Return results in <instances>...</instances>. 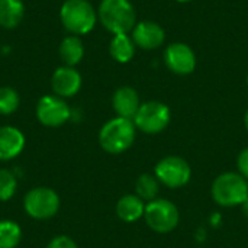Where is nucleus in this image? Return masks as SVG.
Returning <instances> with one entry per match:
<instances>
[{"label":"nucleus","mask_w":248,"mask_h":248,"mask_svg":"<svg viewBox=\"0 0 248 248\" xmlns=\"http://www.w3.org/2000/svg\"><path fill=\"white\" fill-rule=\"evenodd\" d=\"M97 16L102 25L113 35L129 33L137 25L135 9L129 0H102Z\"/></svg>","instance_id":"1"},{"label":"nucleus","mask_w":248,"mask_h":248,"mask_svg":"<svg viewBox=\"0 0 248 248\" xmlns=\"http://www.w3.org/2000/svg\"><path fill=\"white\" fill-rule=\"evenodd\" d=\"M135 129L137 126L132 119L116 116L102 126L99 144L109 154H121L134 144Z\"/></svg>","instance_id":"2"},{"label":"nucleus","mask_w":248,"mask_h":248,"mask_svg":"<svg viewBox=\"0 0 248 248\" xmlns=\"http://www.w3.org/2000/svg\"><path fill=\"white\" fill-rule=\"evenodd\" d=\"M60 17L68 32L74 35H86L94 28L97 13L87 0H67L61 6Z\"/></svg>","instance_id":"3"},{"label":"nucleus","mask_w":248,"mask_h":248,"mask_svg":"<svg viewBox=\"0 0 248 248\" xmlns=\"http://www.w3.org/2000/svg\"><path fill=\"white\" fill-rule=\"evenodd\" d=\"M214 201L225 208L244 205L248 199V182L238 173H222L212 185Z\"/></svg>","instance_id":"4"},{"label":"nucleus","mask_w":248,"mask_h":248,"mask_svg":"<svg viewBox=\"0 0 248 248\" xmlns=\"http://www.w3.org/2000/svg\"><path fill=\"white\" fill-rule=\"evenodd\" d=\"M60 196L58 193L45 186H39L31 189L23 198V209L25 212L38 221H45L55 217L60 211Z\"/></svg>","instance_id":"5"},{"label":"nucleus","mask_w":248,"mask_h":248,"mask_svg":"<svg viewBox=\"0 0 248 248\" xmlns=\"http://www.w3.org/2000/svg\"><path fill=\"white\" fill-rule=\"evenodd\" d=\"M144 219L153 231L166 234L179 225L180 215L177 206L173 202L166 199H154L145 205Z\"/></svg>","instance_id":"6"},{"label":"nucleus","mask_w":248,"mask_h":248,"mask_svg":"<svg viewBox=\"0 0 248 248\" xmlns=\"http://www.w3.org/2000/svg\"><path fill=\"white\" fill-rule=\"evenodd\" d=\"M170 109L167 105L158 100H150L140 106L134 124L138 129L145 134H158L170 124Z\"/></svg>","instance_id":"7"},{"label":"nucleus","mask_w":248,"mask_h":248,"mask_svg":"<svg viewBox=\"0 0 248 248\" xmlns=\"http://www.w3.org/2000/svg\"><path fill=\"white\" fill-rule=\"evenodd\" d=\"M192 170L186 160L177 155H169L158 161L155 166V177L158 182L166 185L167 187L176 189L187 185L190 180Z\"/></svg>","instance_id":"8"},{"label":"nucleus","mask_w":248,"mask_h":248,"mask_svg":"<svg viewBox=\"0 0 248 248\" xmlns=\"http://www.w3.org/2000/svg\"><path fill=\"white\" fill-rule=\"evenodd\" d=\"M36 118L42 125L57 128L64 125L71 118V109L62 97L46 94L38 100Z\"/></svg>","instance_id":"9"},{"label":"nucleus","mask_w":248,"mask_h":248,"mask_svg":"<svg viewBox=\"0 0 248 248\" xmlns=\"http://www.w3.org/2000/svg\"><path fill=\"white\" fill-rule=\"evenodd\" d=\"M164 62L171 73L187 76L196 68V55L187 44L173 42L164 51Z\"/></svg>","instance_id":"10"},{"label":"nucleus","mask_w":248,"mask_h":248,"mask_svg":"<svg viewBox=\"0 0 248 248\" xmlns=\"http://www.w3.org/2000/svg\"><path fill=\"white\" fill-rule=\"evenodd\" d=\"M132 41L135 46L151 51L164 44V29L153 20H141L132 29Z\"/></svg>","instance_id":"11"},{"label":"nucleus","mask_w":248,"mask_h":248,"mask_svg":"<svg viewBox=\"0 0 248 248\" xmlns=\"http://www.w3.org/2000/svg\"><path fill=\"white\" fill-rule=\"evenodd\" d=\"M51 87L55 96H60L62 99L73 97L78 93L81 87V76L73 67H68V65L60 67L52 74Z\"/></svg>","instance_id":"12"},{"label":"nucleus","mask_w":248,"mask_h":248,"mask_svg":"<svg viewBox=\"0 0 248 248\" xmlns=\"http://www.w3.org/2000/svg\"><path fill=\"white\" fill-rule=\"evenodd\" d=\"M26 140L20 129L4 125L0 126V161L16 158L25 148Z\"/></svg>","instance_id":"13"},{"label":"nucleus","mask_w":248,"mask_h":248,"mask_svg":"<svg viewBox=\"0 0 248 248\" xmlns=\"http://www.w3.org/2000/svg\"><path fill=\"white\" fill-rule=\"evenodd\" d=\"M112 105L118 116L132 119L135 118L141 103H140V96L135 89L129 86H122L119 87L112 97Z\"/></svg>","instance_id":"14"},{"label":"nucleus","mask_w":248,"mask_h":248,"mask_svg":"<svg viewBox=\"0 0 248 248\" xmlns=\"http://www.w3.org/2000/svg\"><path fill=\"white\" fill-rule=\"evenodd\" d=\"M144 201L137 195H125L116 203V215L124 222H135L144 217Z\"/></svg>","instance_id":"15"},{"label":"nucleus","mask_w":248,"mask_h":248,"mask_svg":"<svg viewBox=\"0 0 248 248\" xmlns=\"http://www.w3.org/2000/svg\"><path fill=\"white\" fill-rule=\"evenodd\" d=\"M109 52L115 61L125 64L132 60L135 54V44L128 33L113 35L110 45H109Z\"/></svg>","instance_id":"16"},{"label":"nucleus","mask_w":248,"mask_h":248,"mask_svg":"<svg viewBox=\"0 0 248 248\" xmlns=\"http://www.w3.org/2000/svg\"><path fill=\"white\" fill-rule=\"evenodd\" d=\"M25 13L22 0H0V26L12 29L16 28Z\"/></svg>","instance_id":"17"},{"label":"nucleus","mask_w":248,"mask_h":248,"mask_svg":"<svg viewBox=\"0 0 248 248\" xmlns=\"http://www.w3.org/2000/svg\"><path fill=\"white\" fill-rule=\"evenodd\" d=\"M84 46L77 35H71L62 39L60 44V57L68 67H74L83 60Z\"/></svg>","instance_id":"18"},{"label":"nucleus","mask_w":248,"mask_h":248,"mask_svg":"<svg viewBox=\"0 0 248 248\" xmlns=\"http://www.w3.org/2000/svg\"><path fill=\"white\" fill-rule=\"evenodd\" d=\"M22 241V228L10 219L0 221V248H16Z\"/></svg>","instance_id":"19"},{"label":"nucleus","mask_w":248,"mask_h":248,"mask_svg":"<svg viewBox=\"0 0 248 248\" xmlns=\"http://www.w3.org/2000/svg\"><path fill=\"white\" fill-rule=\"evenodd\" d=\"M158 179L153 174H141L137 180L135 185V190H137V196H140L142 201H154L157 193H158Z\"/></svg>","instance_id":"20"},{"label":"nucleus","mask_w":248,"mask_h":248,"mask_svg":"<svg viewBox=\"0 0 248 248\" xmlns=\"http://www.w3.org/2000/svg\"><path fill=\"white\" fill-rule=\"evenodd\" d=\"M17 190V177L7 169H0V202L10 201Z\"/></svg>","instance_id":"21"},{"label":"nucleus","mask_w":248,"mask_h":248,"mask_svg":"<svg viewBox=\"0 0 248 248\" xmlns=\"http://www.w3.org/2000/svg\"><path fill=\"white\" fill-rule=\"evenodd\" d=\"M20 105L19 93L12 87H0V115H12Z\"/></svg>","instance_id":"22"},{"label":"nucleus","mask_w":248,"mask_h":248,"mask_svg":"<svg viewBox=\"0 0 248 248\" xmlns=\"http://www.w3.org/2000/svg\"><path fill=\"white\" fill-rule=\"evenodd\" d=\"M46 248H78V246L76 244V241L67 235H58V237H54L49 243Z\"/></svg>","instance_id":"23"},{"label":"nucleus","mask_w":248,"mask_h":248,"mask_svg":"<svg viewBox=\"0 0 248 248\" xmlns=\"http://www.w3.org/2000/svg\"><path fill=\"white\" fill-rule=\"evenodd\" d=\"M237 166H238L240 174L248 180V147L240 153L238 160H237Z\"/></svg>","instance_id":"24"},{"label":"nucleus","mask_w":248,"mask_h":248,"mask_svg":"<svg viewBox=\"0 0 248 248\" xmlns=\"http://www.w3.org/2000/svg\"><path fill=\"white\" fill-rule=\"evenodd\" d=\"M244 124H246V128H247L248 131V109L247 112H246V116H244Z\"/></svg>","instance_id":"25"},{"label":"nucleus","mask_w":248,"mask_h":248,"mask_svg":"<svg viewBox=\"0 0 248 248\" xmlns=\"http://www.w3.org/2000/svg\"><path fill=\"white\" fill-rule=\"evenodd\" d=\"M244 209H246V212H247V215H248V199L244 202Z\"/></svg>","instance_id":"26"},{"label":"nucleus","mask_w":248,"mask_h":248,"mask_svg":"<svg viewBox=\"0 0 248 248\" xmlns=\"http://www.w3.org/2000/svg\"><path fill=\"white\" fill-rule=\"evenodd\" d=\"M176 1H179V3H189V1H192V0H176Z\"/></svg>","instance_id":"27"},{"label":"nucleus","mask_w":248,"mask_h":248,"mask_svg":"<svg viewBox=\"0 0 248 248\" xmlns=\"http://www.w3.org/2000/svg\"><path fill=\"white\" fill-rule=\"evenodd\" d=\"M247 84H248V76H247Z\"/></svg>","instance_id":"28"}]
</instances>
